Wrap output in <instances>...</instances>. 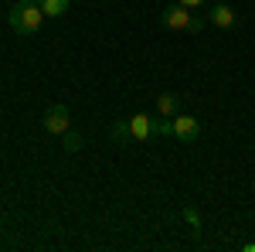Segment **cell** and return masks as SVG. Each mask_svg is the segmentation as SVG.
<instances>
[{"label": "cell", "mask_w": 255, "mask_h": 252, "mask_svg": "<svg viewBox=\"0 0 255 252\" xmlns=\"http://www.w3.org/2000/svg\"><path fill=\"white\" fill-rule=\"evenodd\" d=\"M160 20H163V27H170V31H191V34H197V31L204 27V20H197L194 14H191V7H184V3H170V7L160 14Z\"/></svg>", "instance_id": "2"}, {"label": "cell", "mask_w": 255, "mask_h": 252, "mask_svg": "<svg viewBox=\"0 0 255 252\" xmlns=\"http://www.w3.org/2000/svg\"><path fill=\"white\" fill-rule=\"evenodd\" d=\"M10 31H17V34H38V27L44 24V10H41L38 3H27V0H20L10 7Z\"/></svg>", "instance_id": "1"}, {"label": "cell", "mask_w": 255, "mask_h": 252, "mask_svg": "<svg viewBox=\"0 0 255 252\" xmlns=\"http://www.w3.org/2000/svg\"><path fill=\"white\" fill-rule=\"evenodd\" d=\"M109 140H113V143H133L129 119H126V123H113V126H109Z\"/></svg>", "instance_id": "9"}, {"label": "cell", "mask_w": 255, "mask_h": 252, "mask_svg": "<svg viewBox=\"0 0 255 252\" xmlns=\"http://www.w3.org/2000/svg\"><path fill=\"white\" fill-rule=\"evenodd\" d=\"M177 3H184V7H204L208 0H177Z\"/></svg>", "instance_id": "12"}, {"label": "cell", "mask_w": 255, "mask_h": 252, "mask_svg": "<svg viewBox=\"0 0 255 252\" xmlns=\"http://www.w3.org/2000/svg\"><path fill=\"white\" fill-rule=\"evenodd\" d=\"M184 218H187V225L194 232H201V215H197V208H184Z\"/></svg>", "instance_id": "11"}, {"label": "cell", "mask_w": 255, "mask_h": 252, "mask_svg": "<svg viewBox=\"0 0 255 252\" xmlns=\"http://www.w3.org/2000/svg\"><path fill=\"white\" fill-rule=\"evenodd\" d=\"M41 126H44V133H51V136H65V130L72 126L68 123V106H48L44 109V116H41Z\"/></svg>", "instance_id": "3"}, {"label": "cell", "mask_w": 255, "mask_h": 252, "mask_svg": "<svg viewBox=\"0 0 255 252\" xmlns=\"http://www.w3.org/2000/svg\"><path fill=\"white\" fill-rule=\"evenodd\" d=\"M208 20L218 24V27H235L238 14H235V7H228V3H215V7L208 10Z\"/></svg>", "instance_id": "6"}, {"label": "cell", "mask_w": 255, "mask_h": 252, "mask_svg": "<svg viewBox=\"0 0 255 252\" xmlns=\"http://www.w3.org/2000/svg\"><path fill=\"white\" fill-rule=\"evenodd\" d=\"M174 136L180 143H194L197 136H201V123L194 116H184V113H177L174 116Z\"/></svg>", "instance_id": "4"}, {"label": "cell", "mask_w": 255, "mask_h": 252, "mask_svg": "<svg viewBox=\"0 0 255 252\" xmlns=\"http://www.w3.org/2000/svg\"><path fill=\"white\" fill-rule=\"evenodd\" d=\"M68 3H72V0H38V7L44 10V17H61V14L68 10Z\"/></svg>", "instance_id": "8"}, {"label": "cell", "mask_w": 255, "mask_h": 252, "mask_svg": "<svg viewBox=\"0 0 255 252\" xmlns=\"http://www.w3.org/2000/svg\"><path fill=\"white\" fill-rule=\"evenodd\" d=\"M65 150H68V154H79L82 150V133H75L72 126L65 130Z\"/></svg>", "instance_id": "10"}, {"label": "cell", "mask_w": 255, "mask_h": 252, "mask_svg": "<svg viewBox=\"0 0 255 252\" xmlns=\"http://www.w3.org/2000/svg\"><path fill=\"white\" fill-rule=\"evenodd\" d=\"M157 113L174 119L177 113H180V99H177L174 92H160V96H157Z\"/></svg>", "instance_id": "7"}, {"label": "cell", "mask_w": 255, "mask_h": 252, "mask_svg": "<svg viewBox=\"0 0 255 252\" xmlns=\"http://www.w3.org/2000/svg\"><path fill=\"white\" fill-rule=\"evenodd\" d=\"M129 133H133V143H143V140L157 136V119H150L146 113L129 116Z\"/></svg>", "instance_id": "5"}]
</instances>
